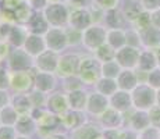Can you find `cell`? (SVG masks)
Here are the masks:
<instances>
[{
	"label": "cell",
	"instance_id": "1",
	"mask_svg": "<svg viewBox=\"0 0 160 139\" xmlns=\"http://www.w3.org/2000/svg\"><path fill=\"white\" fill-rule=\"evenodd\" d=\"M6 86H7V77L4 71L0 70V89H4Z\"/></svg>",
	"mask_w": 160,
	"mask_h": 139
},
{
	"label": "cell",
	"instance_id": "2",
	"mask_svg": "<svg viewBox=\"0 0 160 139\" xmlns=\"http://www.w3.org/2000/svg\"><path fill=\"white\" fill-rule=\"evenodd\" d=\"M6 54H7V45H6V42L0 41V60H3Z\"/></svg>",
	"mask_w": 160,
	"mask_h": 139
},
{
	"label": "cell",
	"instance_id": "3",
	"mask_svg": "<svg viewBox=\"0 0 160 139\" xmlns=\"http://www.w3.org/2000/svg\"><path fill=\"white\" fill-rule=\"evenodd\" d=\"M6 103H7V96H6V93L0 89V110L6 106Z\"/></svg>",
	"mask_w": 160,
	"mask_h": 139
}]
</instances>
